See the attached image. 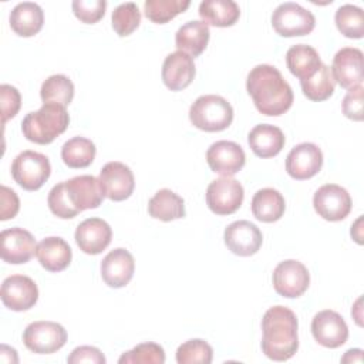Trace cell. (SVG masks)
Instances as JSON below:
<instances>
[{"label": "cell", "instance_id": "6da1fadb", "mask_svg": "<svg viewBox=\"0 0 364 364\" xmlns=\"http://www.w3.org/2000/svg\"><path fill=\"white\" fill-rule=\"evenodd\" d=\"M246 90L257 111L269 117H277L289 111L294 98L291 87L282 73L269 64H259L250 70Z\"/></svg>", "mask_w": 364, "mask_h": 364}, {"label": "cell", "instance_id": "7a4b0ae2", "mask_svg": "<svg viewBox=\"0 0 364 364\" xmlns=\"http://www.w3.org/2000/svg\"><path fill=\"white\" fill-rule=\"evenodd\" d=\"M262 351L273 361L291 358L299 348L297 317L284 306L270 307L262 318Z\"/></svg>", "mask_w": 364, "mask_h": 364}, {"label": "cell", "instance_id": "3957f363", "mask_svg": "<svg viewBox=\"0 0 364 364\" xmlns=\"http://www.w3.org/2000/svg\"><path fill=\"white\" fill-rule=\"evenodd\" d=\"M70 122V115L65 107L57 104H43L37 111L28 112L23 122V135L40 145L51 144L58 135H61Z\"/></svg>", "mask_w": 364, "mask_h": 364}, {"label": "cell", "instance_id": "277c9868", "mask_svg": "<svg viewBox=\"0 0 364 364\" xmlns=\"http://www.w3.org/2000/svg\"><path fill=\"white\" fill-rule=\"evenodd\" d=\"M189 119L198 129L206 132L223 131L233 121V108L220 95H200L189 108Z\"/></svg>", "mask_w": 364, "mask_h": 364}, {"label": "cell", "instance_id": "5b68a950", "mask_svg": "<svg viewBox=\"0 0 364 364\" xmlns=\"http://www.w3.org/2000/svg\"><path fill=\"white\" fill-rule=\"evenodd\" d=\"M51 165L46 155L36 151L20 152L11 164L13 179L26 191L40 189L50 178Z\"/></svg>", "mask_w": 364, "mask_h": 364}, {"label": "cell", "instance_id": "8992f818", "mask_svg": "<svg viewBox=\"0 0 364 364\" xmlns=\"http://www.w3.org/2000/svg\"><path fill=\"white\" fill-rule=\"evenodd\" d=\"M272 26L282 37L306 36L313 31L316 18L310 10L297 3L286 1L274 9L272 14Z\"/></svg>", "mask_w": 364, "mask_h": 364}, {"label": "cell", "instance_id": "52a82bcc", "mask_svg": "<svg viewBox=\"0 0 364 364\" xmlns=\"http://www.w3.org/2000/svg\"><path fill=\"white\" fill-rule=\"evenodd\" d=\"M23 341L36 354H51L65 344L67 331L61 324L54 321H34L26 327Z\"/></svg>", "mask_w": 364, "mask_h": 364}, {"label": "cell", "instance_id": "ba28073f", "mask_svg": "<svg viewBox=\"0 0 364 364\" xmlns=\"http://www.w3.org/2000/svg\"><path fill=\"white\" fill-rule=\"evenodd\" d=\"M245 191L239 181L222 176L212 181L206 189V205L216 215H232L243 202Z\"/></svg>", "mask_w": 364, "mask_h": 364}, {"label": "cell", "instance_id": "9c48e42d", "mask_svg": "<svg viewBox=\"0 0 364 364\" xmlns=\"http://www.w3.org/2000/svg\"><path fill=\"white\" fill-rule=\"evenodd\" d=\"M273 287L277 294L294 299L300 297L310 284L307 267L299 260H283L273 270Z\"/></svg>", "mask_w": 364, "mask_h": 364}, {"label": "cell", "instance_id": "30bf717a", "mask_svg": "<svg viewBox=\"0 0 364 364\" xmlns=\"http://www.w3.org/2000/svg\"><path fill=\"white\" fill-rule=\"evenodd\" d=\"M351 196L340 185L326 183L313 196V206L318 216L330 222L343 220L351 210Z\"/></svg>", "mask_w": 364, "mask_h": 364}, {"label": "cell", "instance_id": "8fae6325", "mask_svg": "<svg viewBox=\"0 0 364 364\" xmlns=\"http://www.w3.org/2000/svg\"><path fill=\"white\" fill-rule=\"evenodd\" d=\"M3 304L13 311H26L38 300V289L33 279L24 274H11L1 283Z\"/></svg>", "mask_w": 364, "mask_h": 364}, {"label": "cell", "instance_id": "7c38bea8", "mask_svg": "<svg viewBox=\"0 0 364 364\" xmlns=\"http://www.w3.org/2000/svg\"><path fill=\"white\" fill-rule=\"evenodd\" d=\"M98 179L104 195L114 202L128 199L135 188L132 171L129 166L118 161L105 164L100 171Z\"/></svg>", "mask_w": 364, "mask_h": 364}, {"label": "cell", "instance_id": "4fadbf2b", "mask_svg": "<svg viewBox=\"0 0 364 364\" xmlns=\"http://www.w3.org/2000/svg\"><path fill=\"white\" fill-rule=\"evenodd\" d=\"M314 340L327 348H337L348 338V327L344 318L334 310H321L311 320Z\"/></svg>", "mask_w": 364, "mask_h": 364}, {"label": "cell", "instance_id": "5bb4252c", "mask_svg": "<svg viewBox=\"0 0 364 364\" xmlns=\"http://www.w3.org/2000/svg\"><path fill=\"white\" fill-rule=\"evenodd\" d=\"M206 162L215 173L232 176L245 166L246 155L239 144L222 139L213 142L208 148Z\"/></svg>", "mask_w": 364, "mask_h": 364}, {"label": "cell", "instance_id": "9a60e30c", "mask_svg": "<svg viewBox=\"0 0 364 364\" xmlns=\"http://www.w3.org/2000/svg\"><path fill=\"white\" fill-rule=\"evenodd\" d=\"M323 166V152L311 142H301L291 148L286 158L287 173L297 181L310 179Z\"/></svg>", "mask_w": 364, "mask_h": 364}, {"label": "cell", "instance_id": "2e32d148", "mask_svg": "<svg viewBox=\"0 0 364 364\" xmlns=\"http://www.w3.org/2000/svg\"><path fill=\"white\" fill-rule=\"evenodd\" d=\"M64 188L71 205L78 212L98 208L105 196L100 179L92 175H80L64 181Z\"/></svg>", "mask_w": 364, "mask_h": 364}, {"label": "cell", "instance_id": "e0dca14e", "mask_svg": "<svg viewBox=\"0 0 364 364\" xmlns=\"http://www.w3.org/2000/svg\"><path fill=\"white\" fill-rule=\"evenodd\" d=\"M223 237L228 249L232 253L243 257L255 255L263 243V235L260 229L249 220L232 222L225 229Z\"/></svg>", "mask_w": 364, "mask_h": 364}, {"label": "cell", "instance_id": "ac0fdd59", "mask_svg": "<svg viewBox=\"0 0 364 364\" xmlns=\"http://www.w3.org/2000/svg\"><path fill=\"white\" fill-rule=\"evenodd\" d=\"M1 259L10 264L27 263L36 255V239L23 228L4 229L0 233Z\"/></svg>", "mask_w": 364, "mask_h": 364}, {"label": "cell", "instance_id": "d6986e66", "mask_svg": "<svg viewBox=\"0 0 364 364\" xmlns=\"http://www.w3.org/2000/svg\"><path fill=\"white\" fill-rule=\"evenodd\" d=\"M331 74L343 88H354L363 82V51L355 47H344L336 53Z\"/></svg>", "mask_w": 364, "mask_h": 364}, {"label": "cell", "instance_id": "ffe728a7", "mask_svg": "<svg viewBox=\"0 0 364 364\" xmlns=\"http://www.w3.org/2000/svg\"><path fill=\"white\" fill-rule=\"evenodd\" d=\"M75 242L87 255H98L108 247L112 239L111 226L101 218H88L75 229Z\"/></svg>", "mask_w": 364, "mask_h": 364}, {"label": "cell", "instance_id": "44dd1931", "mask_svg": "<svg viewBox=\"0 0 364 364\" xmlns=\"http://www.w3.org/2000/svg\"><path fill=\"white\" fill-rule=\"evenodd\" d=\"M135 270L134 256L124 247L111 250L101 262V277L109 287L119 289L127 286Z\"/></svg>", "mask_w": 364, "mask_h": 364}, {"label": "cell", "instance_id": "7402d4cb", "mask_svg": "<svg viewBox=\"0 0 364 364\" xmlns=\"http://www.w3.org/2000/svg\"><path fill=\"white\" fill-rule=\"evenodd\" d=\"M195 77L193 58L182 51L171 53L162 64V81L171 91L186 88Z\"/></svg>", "mask_w": 364, "mask_h": 364}, {"label": "cell", "instance_id": "603a6c76", "mask_svg": "<svg viewBox=\"0 0 364 364\" xmlns=\"http://www.w3.org/2000/svg\"><path fill=\"white\" fill-rule=\"evenodd\" d=\"M247 142L256 156L272 158L283 149L286 138L279 127L270 124H259L250 129Z\"/></svg>", "mask_w": 364, "mask_h": 364}, {"label": "cell", "instance_id": "cb8c5ba5", "mask_svg": "<svg viewBox=\"0 0 364 364\" xmlns=\"http://www.w3.org/2000/svg\"><path fill=\"white\" fill-rule=\"evenodd\" d=\"M36 256L46 270L61 272L70 266L73 252L63 237L50 236L37 245Z\"/></svg>", "mask_w": 364, "mask_h": 364}, {"label": "cell", "instance_id": "d4e9b609", "mask_svg": "<svg viewBox=\"0 0 364 364\" xmlns=\"http://www.w3.org/2000/svg\"><path fill=\"white\" fill-rule=\"evenodd\" d=\"M209 37V26L205 21L191 20L178 28L175 34V46L178 47V51L186 53L191 57H198L205 51Z\"/></svg>", "mask_w": 364, "mask_h": 364}, {"label": "cell", "instance_id": "484cf974", "mask_svg": "<svg viewBox=\"0 0 364 364\" xmlns=\"http://www.w3.org/2000/svg\"><path fill=\"white\" fill-rule=\"evenodd\" d=\"M10 27L20 37L36 36L44 23L43 9L33 1L18 3L10 11Z\"/></svg>", "mask_w": 364, "mask_h": 364}, {"label": "cell", "instance_id": "4316f807", "mask_svg": "<svg viewBox=\"0 0 364 364\" xmlns=\"http://www.w3.org/2000/svg\"><path fill=\"white\" fill-rule=\"evenodd\" d=\"M286 209L283 195L273 188L259 189L252 198V213L253 216L264 223L279 220Z\"/></svg>", "mask_w": 364, "mask_h": 364}, {"label": "cell", "instance_id": "83f0119b", "mask_svg": "<svg viewBox=\"0 0 364 364\" xmlns=\"http://www.w3.org/2000/svg\"><path fill=\"white\" fill-rule=\"evenodd\" d=\"M286 64L289 71L301 81L310 78L320 68L321 60L311 46L296 44L287 50Z\"/></svg>", "mask_w": 364, "mask_h": 364}, {"label": "cell", "instance_id": "f1b7e54d", "mask_svg": "<svg viewBox=\"0 0 364 364\" xmlns=\"http://www.w3.org/2000/svg\"><path fill=\"white\" fill-rule=\"evenodd\" d=\"M199 16L208 26L230 27L240 17V9L233 0H205L199 4Z\"/></svg>", "mask_w": 364, "mask_h": 364}, {"label": "cell", "instance_id": "f546056e", "mask_svg": "<svg viewBox=\"0 0 364 364\" xmlns=\"http://www.w3.org/2000/svg\"><path fill=\"white\" fill-rule=\"evenodd\" d=\"M149 216L162 222H171L185 216V202L171 189H159L148 202Z\"/></svg>", "mask_w": 364, "mask_h": 364}, {"label": "cell", "instance_id": "4dcf8cb0", "mask_svg": "<svg viewBox=\"0 0 364 364\" xmlns=\"http://www.w3.org/2000/svg\"><path fill=\"white\" fill-rule=\"evenodd\" d=\"M95 145L84 136L68 139L61 148V159L68 168H87L95 158Z\"/></svg>", "mask_w": 364, "mask_h": 364}, {"label": "cell", "instance_id": "1f68e13d", "mask_svg": "<svg viewBox=\"0 0 364 364\" xmlns=\"http://www.w3.org/2000/svg\"><path fill=\"white\" fill-rule=\"evenodd\" d=\"M40 97L44 104H57L61 107H67L74 98V84L68 77L63 74L50 75L41 84Z\"/></svg>", "mask_w": 364, "mask_h": 364}, {"label": "cell", "instance_id": "d6a6232c", "mask_svg": "<svg viewBox=\"0 0 364 364\" xmlns=\"http://www.w3.org/2000/svg\"><path fill=\"white\" fill-rule=\"evenodd\" d=\"M300 85H301L303 94L309 100L318 102L333 95L336 81L333 78L331 70L324 63H321L320 68L310 78L300 81Z\"/></svg>", "mask_w": 364, "mask_h": 364}, {"label": "cell", "instance_id": "836d02e7", "mask_svg": "<svg viewBox=\"0 0 364 364\" xmlns=\"http://www.w3.org/2000/svg\"><path fill=\"white\" fill-rule=\"evenodd\" d=\"M338 31L348 38H361L364 36V13L354 4H343L334 16Z\"/></svg>", "mask_w": 364, "mask_h": 364}, {"label": "cell", "instance_id": "e575fe53", "mask_svg": "<svg viewBox=\"0 0 364 364\" xmlns=\"http://www.w3.org/2000/svg\"><path fill=\"white\" fill-rule=\"evenodd\" d=\"M189 6V0H146L144 3V11L151 21L164 24L183 13Z\"/></svg>", "mask_w": 364, "mask_h": 364}, {"label": "cell", "instance_id": "d590c367", "mask_svg": "<svg viewBox=\"0 0 364 364\" xmlns=\"http://www.w3.org/2000/svg\"><path fill=\"white\" fill-rule=\"evenodd\" d=\"M111 23L114 31L119 37L129 36L138 28L141 23V11L134 1H127L117 6L111 14Z\"/></svg>", "mask_w": 364, "mask_h": 364}, {"label": "cell", "instance_id": "8d00e7d4", "mask_svg": "<svg viewBox=\"0 0 364 364\" xmlns=\"http://www.w3.org/2000/svg\"><path fill=\"white\" fill-rule=\"evenodd\" d=\"M213 358V350L209 343L200 338H192L182 343L176 350L178 364H209Z\"/></svg>", "mask_w": 364, "mask_h": 364}, {"label": "cell", "instance_id": "74e56055", "mask_svg": "<svg viewBox=\"0 0 364 364\" xmlns=\"http://www.w3.org/2000/svg\"><path fill=\"white\" fill-rule=\"evenodd\" d=\"M119 364H164L165 351L156 343H141L132 350L124 353L119 360Z\"/></svg>", "mask_w": 364, "mask_h": 364}, {"label": "cell", "instance_id": "f35d334b", "mask_svg": "<svg viewBox=\"0 0 364 364\" xmlns=\"http://www.w3.org/2000/svg\"><path fill=\"white\" fill-rule=\"evenodd\" d=\"M48 202V208L50 210L61 219H71L74 216H77L80 212L71 205L65 188H64V182L57 183L55 186H53V189L48 193L47 198Z\"/></svg>", "mask_w": 364, "mask_h": 364}, {"label": "cell", "instance_id": "ab89813d", "mask_svg": "<svg viewBox=\"0 0 364 364\" xmlns=\"http://www.w3.org/2000/svg\"><path fill=\"white\" fill-rule=\"evenodd\" d=\"M71 6L75 17L80 21L87 24H94L104 17L107 1L105 0H74Z\"/></svg>", "mask_w": 364, "mask_h": 364}, {"label": "cell", "instance_id": "60d3db41", "mask_svg": "<svg viewBox=\"0 0 364 364\" xmlns=\"http://www.w3.org/2000/svg\"><path fill=\"white\" fill-rule=\"evenodd\" d=\"M0 101H1V121L3 124H6L18 112L21 107V95L16 87L9 84H1Z\"/></svg>", "mask_w": 364, "mask_h": 364}, {"label": "cell", "instance_id": "b9f144b4", "mask_svg": "<svg viewBox=\"0 0 364 364\" xmlns=\"http://www.w3.org/2000/svg\"><path fill=\"white\" fill-rule=\"evenodd\" d=\"M363 91H364L363 85L350 88L343 100V104H341L343 114L353 121L363 119Z\"/></svg>", "mask_w": 364, "mask_h": 364}, {"label": "cell", "instance_id": "7bdbcfd3", "mask_svg": "<svg viewBox=\"0 0 364 364\" xmlns=\"http://www.w3.org/2000/svg\"><path fill=\"white\" fill-rule=\"evenodd\" d=\"M20 209V200L17 193L7 188L6 185L0 186V220L13 219Z\"/></svg>", "mask_w": 364, "mask_h": 364}, {"label": "cell", "instance_id": "ee69618b", "mask_svg": "<svg viewBox=\"0 0 364 364\" xmlns=\"http://www.w3.org/2000/svg\"><path fill=\"white\" fill-rule=\"evenodd\" d=\"M68 364H81V363H92V364H105L104 354L92 346H80L71 351L67 357Z\"/></svg>", "mask_w": 364, "mask_h": 364}, {"label": "cell", "instance_id": "f6af8a7d", "mask_svg": "<svg viewBox=\"0 0 364 364\" xmlns=\"http://www.w3.org/2000/svg\"><path fill=\"white\" fill-rule=\"evenodd\" d=\"M341 361L343 363H361L363 361V351L360 350V348H351V350H348L346 354H344V357L341 358Z\"/></svg>", "mask_w": 364, "mask_h": 364}, {"label": "cell", "instance_id": "bcb514c9", "mask_svg": "<svg viewBox=\"0 0 364 364\" xmlns=\"http://www.w3.org/2000/svg\"><path fill=\"white\" fill-rule=\"evenodd\" d=\"M361 222H363V218H358L357 220H355V223H354V226H351V236H353V239H355V242L357 243H363V235H361V228H360V225H361Z\"/></svg>", "mask_w": 364, "mask_h": 364}]
</instances>
